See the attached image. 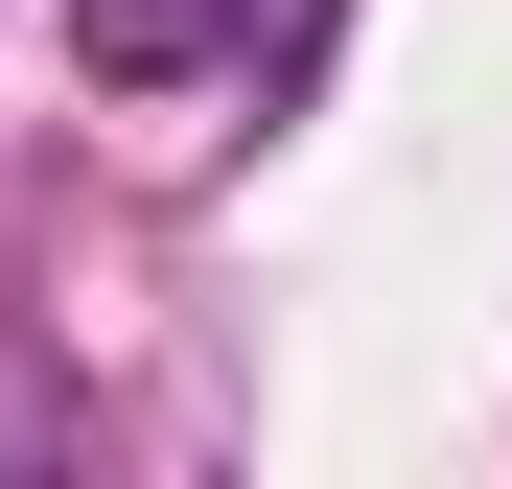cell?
<instances>
[{
  "label": "cell",
  "mask_w": 512,
  "mask_h": 489,
  "mask_svg": "<svg viewBox=\"0 0 512 489\" xmlns=\"http://www.w3.org/2000/svg\"><path fill=\"white\" fill-rule=\"evenodd\" d=\"M326 0H70V70L94 94H210V70H280Z\"/></svg>",
  "instance_id": "6da1fadb"
}]
</instances>
